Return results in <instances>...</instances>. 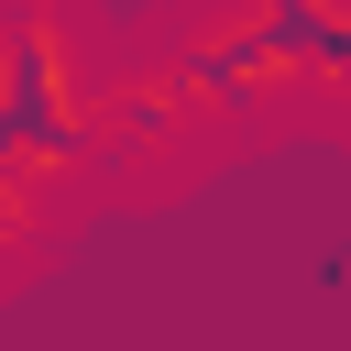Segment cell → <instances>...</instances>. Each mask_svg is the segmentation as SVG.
Wrapping results in <instances>:
<instances>
[{
  "instance_id": "1",
  "label": "cell",
  "mask_w": 351,
  "mask_h": 351,
  "mask_svg": "<svg viewBox=\"0 0 351 351\" xmlns=\"http://www.w3.org/2000/svg\"><path fill=\"white\" fill-rule=\"evenodd\" d=\"M88 55L66 33L55 0H11L0 11V165H22L33 186H66L88 165Z\"/></svg>"
},
{
  "instance_id": "2",
  "label": "cell",
  "mask_w": 351,
  "mask_h": 351,
  "mask_svg": "<svg viewBox=\"0 0 351 351\" xmlns=\"http://www.w3.org/2000/svg\"><path fill=\"white\" fill-rule=\"evenodd\" d=\"M165 77L186 88V110H197V121H263L274 99H296V44L230 0V11H208V22L176 44V66H165Z\"/></svg>"
},
{
  "instance_id": "3",
  "label": "cell",
  "mask_w": 351,
  "mask_h": 351,
  "mask_svg": "<svg viewBox=\"0 0 351 351\" xmlns=\"http://www.w3.org/2000/svg\"><path fill=\"white\" fill-rule=\"evenodd\" d=\"M44 219H55V186H33L22 165H0V263H22L44 241Z\"/></svg>"
}]
</instances>
